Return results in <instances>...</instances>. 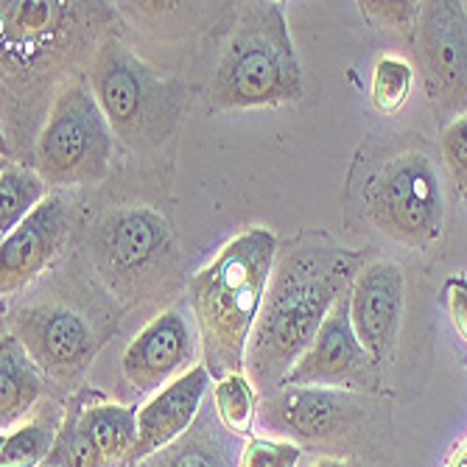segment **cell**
I'll return each instance as SVG.
<instances>
[{"label": "cell", "instance_id": "27", "mask_svg": "<svg viewBox=\"0 0 467 467\" xmlns=\"http://www.w3.org/2000/svg\"><path fill=\"white\" fill-rule=\"evenodd\" d=\"M442 296H445V306H448L453 327L459 330V336L467 342V277L456 275V277L445 280Z\"/></svg>", "mask_w": 467, "mask_h": 467}, {"label": "cell", "instance_id": "30", "mask_svg": "<svg viewBox=\"0 0 467 467\" xmlns=\"http://www.w3.org/2000/svg\"><path fill=\"white\" fill-rule=\"evenodd\" d=\"M464 199H467V191H464Z\"/></svg>", "mask_w": 467, "mask_h": 467}, {"label": "cell", "instance_id": "29", "mask_svg": "<svg viewBox=\"0 0 467 467\" xmlns=\"http://www.w3.org/2000/svg\"><path fill=\"white\" fill-rule=\"evenodd\" d=\"M451 467H467V445H464V448L459 451V456H456V459L451 462Z\"/></svg>", "mask_w": 467, "mask_h": 467}, {"label": "cell", "instance_id": "25", "mask_svg": "<svg viewBox=\"0 0 467 467\" xmlns=\"http://www.w3.org/2000/svg\"><path fill=\"white\" fill-rule=\"evenodd\" d=\"M420 9L422 4H409V0H367L361 4V12L369 17V23L392 28L398 34H414Z\"/></svg>", "mask_w": 467, "mask_h": 467}, {"label": "cell", "instance_id": "19", "mask_svg": "<svg viewBox=\"0 0 467 467\" xmlns=\"http://www.w3.org/2000/svg\"><path fill=\"white\" fill-rule=\"evenodd\" d=\"M65 409L54 400L39 403L20 426L4 431L0 442V467H46L62 429Z\"/></svg>", "mask_w": 467, "mask_h": 467}, {"label": "cell", "instance_id": "23", "mask_svg": "<svg viewBox=\"0 0 467 467\" xmlns=\"http://www.w3.org/2000/svg\"><path fill=\"white\" fill-rule=\"evenodd\" d=\"M417 70L400 57H380L372 67L369 99L380 115H395L406 107Z\"/></svg>", "mask_w": 467, "mask_h": 467}, {"label": "cell", "instance_id": "17", "mask_svg": "<svg viewBox=\"0 0 467 467\" xmlns=\"http://www.w3.org/2000/svg\"><path fill=\"white\" fill-rule=\"evenodd\" d=\"M81 431L99 448L107 467H130L140 440V409L104 400L101 392L90 389L81 409Z\"/></svg>", "mask_w": 467, "mask_h": 467}, {"label": "cell", "instance_id": "16", "mask_svg": "<svg viewBox=\"0 0 467 467\" xmlns=\"http://www.w3.org/2000/svg\"><path fill=\"white\" fill-rule=\"evenodd\" d=\"M168 244V227L151 210H123L104 227V261L115 272H138L154 264Z\"/></svg>", "mask_w": 467, "mask_h": 467}, {"label": "cell", "instance_id": "14", "mask_svg": "<svg viewBox=\"0 0 467 467\" xmlns=\"http://www.w3.org/2000/svg\"><path fill=\"white\" fill-rule=\"evenodd\" d=\"M210 392H213V375H210L204 364L193 367L165 389L154 392L140 406V440L130 467L146 462L149 456L182 440L193 429Z\"/></svg>", "mask_w": 467, "mask_h": 467}, {"label": "cell", "instance_id": "5", "mask_svg": "<svg viewBox=\"0 0 467 467\" xmlns=\"http://www.w3.org/2000/svg\"><path fill=\"white\" fill-rule=\"evenodd\" d=\"M112 126L88 78H70L57 93L34 140V168L48 185H93L107 177Z\"/></svg>", "mask_w": 467, "mask_h": 467}, {"label": "cell", "instance_id": "28", "mask_svg": "<svg viewBox=\"0 0 467 467\" xmlns=\"http://www.w3.org/2000/svg\"><path fill=\"white\" fill-rule=\"evenodd\" d=\"M300 467H358V464L342 456H314L308 462H300Z\"/></svg>", "mask_w": 467, "mask_h": 467}, {"label": "cell", "instance_id": "3", "mask_svg": "<svg viewBox=\"0 0 467 467\" xmlns=\"http://www.w3.org/2000/svg\"><path fill=\"white\" fill-rule=\"evenodd\" d=\"M210 96L219 109L280 107L303 99V65L280 4H252L241 12Z\"/></svg>", "mask_w": 467, "mask_h": 467}, {"label": "cell", "instance_id": "24", "mask_svg": "<svg viewBox=\"0 0 467 467\" xmlns=\"http://www.w3.org/2000/svg\"><path fill=\"white\" fill-rule=\"evenodd\" d=\"M303 448L291 440L252 437L244 445L238 467H300Z\"/></svg>", "mask_w": 467, "mask_h": 467}, {"label": "cell", "instance_id": "31", "mask_svg": "<svg viewBox=\"0 0 467 467\" xmlns=\"http://www.w3.org/2000/svg\"><path fill=\"white\" fill-rule=\"evenodd\" d=\"M46 467H48V464H46Z\"/></svg>", "mask_w": 467, "mask_h": 467}, {"label": "cell", "instance_id": "21", "mask_svg": "<svg viewBox=\"0 0 467 467\" xmlns=\"http://www.w3.org/2000/svg\"><path fill=\"white\" fill-rule=\"evenodd\" d=\"M210 403H213L219 422L230 434L252 440L254 422H258V389H254L246 372H230L213 380Z\"/></svg>", "mask_w": 467, "mask_h": 467}, {"label": "cell", "instance_id": "12", "mask_svg": "<svg viewBox=\"0 0 467 467\" xmlns=\"http://www.w3.org/2000/svg\"><path fill=\"white\" fill-rule=\"evenodd\" d=\"M403 317V272L392 261H375L361 269L350 291L353 330L372 361L384 369Z\"/></svg>", "mask_w": 467, "mask_h": 467}, {"label": "cell", "instance_id": "13", "mask_svg": "<svg viewBox=\"0 0 467 467\" xmlns=\"http://www.w3.org/2000/svg\"><path fill=\"white\" fill-rule=\"evenodd\" d=\"M67 233V207L62 196H48L20 222L0 246V294L15 296L48 269Z\"/></svg>", "mask_w": 467, "mask_h": 467}, {"label": "cell", "instance_id": "15", "mask_svg": "<svg viewBox=\"0 0 467 467\" xmlns=\"http://www.w3.org/2000/svg\"><path fill=\"white\" fill-rule=\"evenodd\" d=\"M244 445L246 440L230 434L219 422L213 403H207L199 411L193 429L182 440L162 448L160 453L149 456L135 467H238Z\"/></svg>", "mask_w": 467, "mask_h": 467}, {"label": "cell", "instance_id": "26", "mask_svg": "<svg viewBox=\"0 0 467 467\" xmlns=\"http://www.w3.org/2000/svg\"><path fill=\"white\" fill-rule=\"evenodd\" d=\"M442 157L451 168L456 188L467 191V115L451 120L442 130Z\"/></svg>", "mask_w": 467, "mask_h": 467}, {"label": "cell", "instance_id": "11", "mask_svg": "<svg viewBox=\"0 0 467 467\" xmlns=\"http://www.w3.org/2000/svg\"><path fill=\"white\" fill-rule=\"evenodd\" d=\"M356 409V392L283 387L280 392L266 398L264 426L291 437V442L296 445L342 442V429L353 426Z\"/></svg>", "mask_w": 467, "mask_h": 467}, {"label": "cell", "instance_id": "10", "mask_svg": "<svg viewBox=\"0 0 467 467\" xmlns=\"http://www.w3.org/2000/svg\"><path fill=\"white\" fill-rule=\"evenodd\" d=\"M199 327L182 311L157 314L123 350L120 369L138 395H154L199 367Z\"/></svg>", "mask_w": 467, "mask_h": 467}, {"label": "cell", "instance_id": "4", "mask_svg": "<svg viewBox=\"0 0 467 467\" xmlns=\"http://www.w3.org/2000/svg\"><path fill=\"white\" fill-rule=\"evenodd\" d=\"M88 81L112 126V135L135 151L165 143L182 115V88L162 78L120 39H104L88 67Z\"/></svg>", "mask_w": 467, "mask_h": 467}, {"label": "cell", "instance_id": "22", "mask_svg": "<svg viewBox=\"0 0 467 467\" xmlns=\"http://www.w3.org/2000/svg\"><path fill=\"white\" fill-rule=\"evenodd\" d=\"M88 398H90V389H78L65 403L62 429H59L54 451L48 456V467H107L99 448L90 442L88 434L81 431V422H78Z\"/></svg>", "mask_w": 467, "mask_h": 467}, {"label": "cell", "instance_id": "9", "mask_svg": "<svg viewBox=\"0 0 467 467\" xmlns=\"http://www.w3.org/2000/svg\"><path fill=\"white\" fill-rule=\"evenodd\" d=\"M9 333L17 336L42 375L59 384H73L93 361L99 345L90 325L76 311L39 303L12 314Z\"/></svg>", "mask_w": 467, "mask_h": 467}, {"label": "cell", "instance_id": "1", "mask_svg": "<svg viewBox=\"0 0 467 467\" xmlns=\"http://www.w3.org/2000/svg\"><path fill=\"white\" fill-rule=\"evenodd\" d=\"M361 254L319 238L280 249L246 350V375L266 398L283 389L285 375L314 345L333 306L353 291Z\"/></svg>", "mask_w": 467, "mask_h": 467}, {"label": "cell", "instance_id": "6", "mask_svg": "<svg viewBox=\"0 0 467 467\" xmlns=\"http://www.w3.org/2000/svg\"><path fill=\"white\" fill-rule=\"evenodd\" d=\"M364 207L387 238L429 249L445 230V196L434 162L422 151H403L378 168L364 188Z\"/></svg>", "mask_w": 467, "mask_h": 467}, {"label": "cell", "instance_id": "2", "mask_svg": "<svg viewBox=\"0 0 467 467\" xmlns=\"http://www.w3.org/2000/svg\"><path fill=\"white\" fill-rule=\"evenodd\" d=\"M280 244L272 230L252 227L230 238L216 258L188 283V303L202 338L204 367L213 380L244 372L252 330L277 264Z\"/></svg>", "mask_w": 467, "mask_h": 467}, {"label": "cell", "instance_id": "20", "mask_svg": "<svg viewBox=\"0 0 467 467\" xmlns=\"http://www.w3.org/2000/svg\"><path fill=\"white\" fill-rule=\"evenodd\" d=\"M48 199V182L34 165L4 162L0 171V230L9 235Z\"/></svg>", "mask_w": 467, "mask_h": 467}, {"label": "cell", "instance_id": "18", "mask_svg": "<svg viewBox=\"0 0 467 467\" xmlns=\"http://www.w3.org/2000/svg\"><path fill=\"white\" fill-rule=\"evenodd\" d=\"M42 398V372L12 333L0 345V429L9 431L31 417Z\"/></svg>", "mask_w": 467, "mask_h": 467}, {"label": "cell", "instance_id": "7", "mask_svg": "<svg viewBox=\"0 0 467 467\" xmlns=\"http://www.w3.org/2000/svg\"><path fill=\"white\" fill-rule=\"evenodd\" d=\"M414 70L445 126L467 115V12L456 0L422 4L414 28Z\"/></svg>", "mask_w": 467, "mask_h": 467}, {"label": "cell", "instance_id": "8", "mask_svg": "<svg viewBox=\"0 0 467 467\" xmlns=\"http://www.w3.org/2000/svg\"><path fill=\"white\" fill-rule=\"evenodd\" d=\"M283 387H311L338 392H378L380 367L364 350L350 319V294L342 296L325 325L319 327L314 345L285 375Z\"/></svg>", "mask_w": 467, "mask_h": 467}]
</instances>
